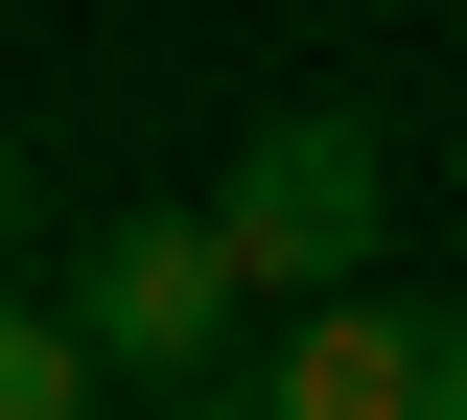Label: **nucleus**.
<instances>
[{
	"label": "nucleus",
	"mask_w": 467,
	"mask_h": 420,
	"mask_svg": "<svg viewBox=\"0 0 467 420\" xmlns=\"http://www.w3.org/2000/svg\"><path fill=\"white\" fill-rule=\"evenodd\" d=\"M257 420H467V303H398V281H327L257 374Z\"/></svg>",
	"instance_id": "obj_3"
},
{
	"label": "nucleus",
	"mask_w": 467,
	"mask_h": 420,
	"mask_svg": "<svg viewBox=\"0 0 467 420\" xmlns=\"http://www.w3.org/2000/svg\"><path fill=\"white\" fill-rule=\"evenodd\" d=\"M211 210H234V257H257V303H327L350 257L398 234V164H374V118H257Z\"/></svg>",
	"instance_id": "obj_1"
},
{
	"label": "nucleus",
	"mask_w": 467,
	"mask_h": 420,
	"mask_svg": "<svg viewBox=\"0 0 467 420\" xmlns=\"http://www.w3.org/2000/svg\"><path fill=\"white\" fill-rule=\"evenodd\" d=\"M140 420H211V397H140Z\"/></svg>",
	"instance_id": "obj_5"
},
{
	"label": "nucleus",
	"mask_w": 467,
	"mask_h": 420,
	"mask_svg": "<svg viewBox=\"0 0 467 420\" xmlns=\"http://www.w3.org/2000/svg\"><path fill=\"white\" fill-rule=\"evenodd\" d=\"M94 374H117V351H94V303H70V281L0 327V420H94Z\"/></svg>",
	"instance_id": "obj_4"
},
{
	"label": "nucleus",
	"mask_w": 467,
	"mask_h": 420,
	"mask_svg": "<svg viewBox=\"0 0 467 420\" xmlns=\"http://www.w3.org/2000/svg\"><path fill=\"white\" fill-rule=\"evenodd\" d=\"M70 303H94V351L140 374V397H187V374L234 351L257 257H234V210H117V234H70Z\"/></svg>",
	"instance_id": "obj_2"
}]
</instances>
